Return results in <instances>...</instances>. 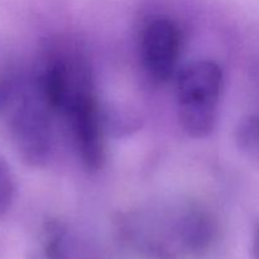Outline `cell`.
Instances as JSON below:
<instances>
[{"instance_id":"8992f818","label":"cell","mask_w":259,"mask_h":259,"mask_svg":"<svg viewBox=\"0 0 259 259\" xmlns=\"http://www.w3.org/2000/svg\"><path fill=\"white\" fill-rule=\"evenodd\" d=\"M14 177L7 162L0 158V218L7 214L14 200Z\"/></svg>"},{"instance_id":"6da1fadb","label":"cell","mask_w":259,"mask_h":259,"mask_svg":"<svg viewBox=\"0 0 259 259\" xmlns=\"http://www.w3.org/2000/svg\"><path fill=\"white\" fill-rule=\"evenodd\" d=\"M223 90V71L217 62L199 60L185 66L176 80L179 118L189 136L202 138L215 128Z\"/></svg>"},{"instance_id":"5b68a950","label":"cell","mask_w":259,"mask_h":259,"mask_svg":"<svg viewBox=\"0 0 259 259\" xmlns=\"http://www.w3.org/2000/svg\"><path fill=\"white\" fill-rule=\"evenodd\" d=\"M237 144L249 158L259 161V118L249 116L240 121L235 133Z\"/></svg>"},{"instance_id":"277c9868","label":"cell","mask_w":259,"mask_h":259,"mask_svg":"<svg viewBox=\"0 0 259 259\" xmlns=\"http://www.w3.org/2000/svg\"><path fill=\"white\" fill-rule=\"evenodd\" d=\"M141 52L147 72L158 81H167L179 63L181 34L179 27L167 18L151 20L142 32Z\"/></svg>"},{"instance_id":"52a82bcc","label":"cell","mask_w":259,"mask_h":259,"mask_svg":"<svg viewBox=\"0 0 259 259\" xmlns=\"http://www.w3.org/2000/svg\"><path fill=\"white\" fill-rule=\"evenodd\" d=\"M255 252H257V258L259 259V225L255 233Z\"/></svg>"},{"instance_id":"7a4b0ae2","label":"cell","mask_w":259,"mask_h":259,"mask_svg":"<svg viewBox=\"0 0 259 259\" xmlns=\"http://www.w3.org/2000/svg\"><path fill=\"white\" fill-rule=\"evenodd\" d=\"M0 106L9 108V128L18 153L27 163L38 166L51 151V125L47 110H52L42 91L12 93L0 90Z\"/></svg>"},{"instance_id":"3957f363","label":"cell","mask_w":259,"mask_h":259,"mask_svg":"<svg viewBox=\"0 0 259 259\" xmlns=\"http://www.w3.org/2000/svg\"><path fill=\"white\" fill-rule=\"evenodd\" d=\"M61 110L67 116L85 166L90 169L100 168L105 158L103 126L90 73L85 66L73 72Z\"/></svg>"}]
</instances>
